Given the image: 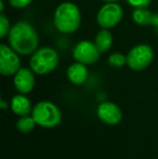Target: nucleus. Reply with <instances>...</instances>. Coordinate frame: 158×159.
I'll return each instance as SVG.
<instances>
[{
	"mask_svg": "<svg viewBox=\"0 0 158 159\" xmlns=\"http://www.w3.org/2000/svg\"><path fill=\"white\" fill-rule=\"evenodd\" d=\"M154 51L147 44H139L131 49L127 54V65L133 70H143L152 63Z\"/></svg>",
	"mask_w": 158,
	"mask_h": 159,
	"instance_id": "39448f33",
	"label": "nucleus"
},
{
	"mask_svg": "<svg viewBox=\"0 0 158 159\" xmlns=\"http://www.w3.org/2000/svg\"><path fill=\"white\" fill-rule=\"evenodd\" d=\"M36 121L33 117H28V116H22L16 122V128L19 131L23 132V133H28V132L33 131L36 126Z\"/></svg>",
	"mask_w": 158,
	"mask_h": 159,
	"instance_id": "2eb2a0df",
	"label": "nucleus"
},
{
	"mask_svg": "<svg viewBox=\"0 0 158 159\" xmlns=\"http://www.w3.org/2000/svg\"><path fill=\"white\" fill-rule=\"evenodd\" d=\"M81 15L78 7L70 2L60 4L54 13V26L63 34L76 32L80 26Z\"/></svg>",
	"mask_w": 158,
	"mask_h": 159,
	"instance_id": "f03ea898",
	"label": "nucleus"
},
{
	"mask_svg": "<svg viewBox=\"0 0 158 159\" xmlns=\"http://www.w3.org/2000/svg\"><path fill=\"white\" fill-rule=\"evenodd\" d=\"M94 43L101 53L106 52V51L110 50L113 43V36L110 33V30H106V28H102L97 33V37H95Z\"/></svg>",
	"mask_w": 158,
	"mask_h": 159,
	"instance_id": "ddd939ff",
	"label": "nucleus"
},
{
	"mask_svg": "<svg viewBox=\"0 0 158 159\" xmlns=\"http://www.w3.org/2000/svg\"><path fill=\"white\" fill-rule=\"evenodd\" d=\"M32 115L36 124L44 128H54L59 126L62 120V114L59 107L49 101L37 103L33 108Z\"/></svg>",
	"mask_w": 158,
	"mask_h": 159,
	"instance_id": "20e7f679",
	"label": "nucleus"
},
{
	"mask_svg": "<svg viewBox=\"0 0 158 159\" xmlns=\"http://www.w3.org/2000/svg\"><path fill=\"white\" fill-rule=\"evenodd\" d=\"M0 106H1V108H2V109H7V108H8V106H9V105L7 104V102H6V101L1 100V102H0Z\"/></svg>",
	"mask_w": 158,
	"mask_h": 159,
	"instance_id": "aec40b11",
	"label": "nucleus"
},
{
	"mask_svg": "<svg viewBox=\"0 0 158 159\" xmlns=\"http://www.w3.org/2000/svg\"><path fill=\"white\" fill-rule=\"evenodd\" d=\"M102 1H105V2H116L118 0H102Z\"/></svg>",
	"mask_w": 158,
	"mask_h": 159,
	"instance_id": "4be33fe9",
	"label": "nucleus"
},
{
	"mask_svg": "<svg viewBox=\"0 0 158 159\" xmlns=\"http://www.w3.org/2000/svg\"><path fill=\"white\" fill-rule=\"evenodd\" d=\"M29 65L35 74L47 75L54 70L59 65V54L54 49L43 47L33 53Z\"/></svg>",
	"mask_w": 158,
	"mask_h": 159,
	"instance_id": "7ed1b4c3",
	"label": "nucleus"
},
{
	"mask_svg": "<svg viewBox=\"0 0 158 159\" xmlns=\"http://www.w3.org/2000/svg\"><path fill=\"white\" fill-rule=\"evenodd\" d=\"M100 51L95 43L82 40L75 46L73 55L77 62L84 64H93L100 59Z\"/></svg>",
	"mask_w": 158,
	"mask_h": 159,
	"instance_id": "6e6552de",
	"label": "nucleus"
},
{
	"mask_svg": "<svg viewBox=\"0 0 158 159\" xmlns=\"http://www.w3.org/2000/svg\"><path fill=\"white\" fill-rule=\"evenodd\" d=\"M10 47L21 55H29L36 51L39 43L38 34L32 24L20 21L11 27L9 33Z\"/></svg>",
	"mask_w": 158,
	"mask_h": 159,
	"instance_id": "f257e3e1",
	"label": "nucleus"
},
{
	"mask_svg": "<svg viewBox=\"0 0 158 159\" xmlns=\"http://www.w3.org/2000/svg\"><path fill=\"white\" fill-rule=\"evenodd\" d=\"M97 117L107 125H117L121 120L122 113L118 105L112 102H103L97 107Z\"/></svg>",
	"mask_w": 158,
	"mask_h": 159,
	"instance_id": "1a4fd4ad",
	"label": "nucleus"
},
{
	"mask_svg": "<svg viewBox=\"0 0 158 159\" xmlns=\"http://www.w3.org/2000/svg\"><path fill=\"white\" fill-rule=\"evenodd\" d=\"M14 87L20 93L27 94L34 89L35 87V77L34 74L28 68H20L14 75Z\"/></svg>",
	"mask_w": 158,
	"mask_h": 159,
	"instance_id": "9d476101",
	"label": "nucleus"
},
{
	"mask_svg": "<svg viewBox=\"0 0 158 159\" xmlns=\"http://www.w3.org/2000/svg\"><path fill=\"white\" fill-rule=\"evenodd\" d=\"M0 6H1V9H0V11H1V12H3V10H4V4H3V1H2V0H0Z\"/></svg>",
	"mask_w": 158,
	"mask_h": 159,
	"instance_id": "412c9836",
	"label": "nucleus"
},
{
	"mask_svg": "<svg viewBox=\"0 0 158 159\" xmlns=\"http://www.w3.org/2000/svg\"><path fill=\"white\" fill-rule=\"evenodd\" d=\"M11 109L19 116H27L30 111H33L30 101L22 93L13 96L11 101Z\"/></svg>",
	"mask_w": 158,
	"mask_h": 159,
	"instance_id": "f8f14e48",
	"label": "nucleus"
},
{
	"mask_svg": "<svg viewBox=\"0 0 158 159\" xmlns=\"http://www.w3.org/2000/svg\"><path fill=\"white\" fill-rule=\"evenodd\" d=\"M108 64L112 67H121L127 64V57L118 52L113 53L108 57Z\"/></svg>",
	"mask_w": 158,
	"mask_h": 159,
	"instance_id": "dca6fc26",
	"label": "nucleus"
},
{
	"mask_svg": "<svg viewBox=\"0 0 158 159\" xmlns=\"http://www.w3.org/2000/svg\"><path fill=\"white\" fill-rule=\"evenodd\" d=\"M10 22L7 19V16L1 13L0 14V38H4L7 36V34L10 33Z\"/></svg>",
	"mask_w": 158,
	"mask_h": 159,
	"instance_id": "f3484780",
	"label": "nucleus"
},
{
	"mask_svg": "<svg viewBox=\"0 0 158 159\" xmlns=\"http://www.w3.org/2000/svg\"><path fill=\"white\" fill-rule=\"evenodd\" d=\"M124 11L121 6L116 2H106L97 13V21L102 28H110L116 26L121 21Z\"/></svg>",
	"mask_w": 158,
	"mask_h": 159,
	"instance_id": "423d86ee",
	"label": "nucleus"
},
{
	"mask_svg": "<svg viewBox=\"0 0 158 159\" xmlns=\"http://www.w3.org/2000/svg\"><path fill=\"white\" fill-rule=\"evenodd\" d=\"M21 68V62L17 55L11 47L7 44L0 46V73L3 76L15 75Z\"/></svg>",
	"mask_w": 158,
	"mask_h": 159,
	"instance_id": "0eeeda50",
	"label": "nucleus"
},
{
	"mask_svg": "<svg viewBox=\"0 0 158 159\" xmlns=\"http://www.w3.org/2000/svg\"><path fill=\"white\" fill-rule=\"evenodd\" d=\"M130 6L134 8H147L151 4L152 0H127Z\"/></svg>",
	"mask_w": 158,
	"mask_h": 159,
	"instance_id": "a211bd4d",
	"label": "nucleus"
},
{
	"mask_svg": "<svg viewBox=\"0 0 158 159\" xmlns=\"http://www.w3.org/2000/svg\"><path fill=\"white\" fill-rule=\"evenodd\" d=\"M132 19L138 25L146 26L154 22V15L146 8H135L132 12Z\"/></svg>",
	"mask_w": 158,
	"mask_h": 159,
	"instance_id": "4468645a",
	"label": "nucleus"
},
{
	"mask_svg": "<svg viewBox=\"0 0 158 159\" xmlns=\"http://www.w3.org/2000/svg\"><path fill=\"white\" fill-rule=\"evenodd\" d=\"M67 77L70 82L74 84H82L88 78V69L86 64L76 62L72 64L67 69Z\"/></svg>",
	"mask_w": 158,
	"mask_h": 159,
	"instance_id": "9b49d317",
	"label": "nucleus"
},
{
	"mask_svg": "<svg viewBox=\"0 0 158 159\" xmlns=\"http://www.w3.org/2000/svg\"><path fill=\"white\" fill-rule=\"evenodd\" d=\"M32 1L33 0H9L11 6H12L13 8H16V9L25 8V7H27Z\"/></svg>",
	"mask_w": 158,
	"mask_h": 159,
	"instance_id": "6ab92c4d",
	"label": "nucleus"
}]
</instances>
